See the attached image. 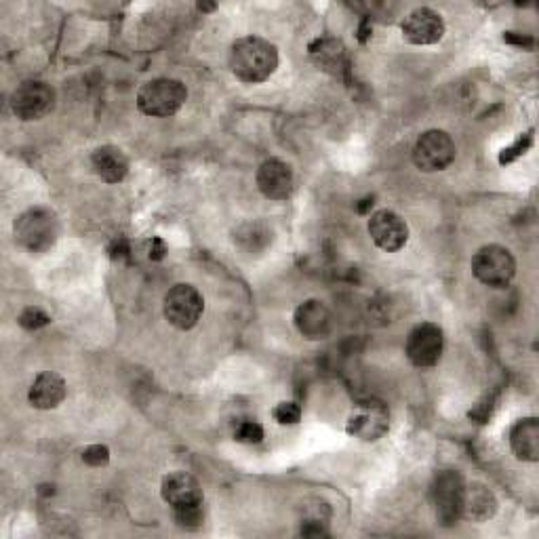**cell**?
Returning a JSON list of instances; mask_svg holds the SVG:
<instances>
[{
  "label": "cell",
  "mask_w": 539,
  "mask_h": 539,
  "mask_svg": "<svg viewBox=\"0 0 539 539\" xmlns=\"http://www.w3.org/2000/svg\"><path fill=\"white\" fill-rule=\"evenodd\" d=\"M167 253V245L161 241V238H152V245H150V259H163Z\"/></svg>",
  "instance_id": "27"
},
{
  "label": "cell",
  "mask_w": 539,
  "mask_h": 539,
  "mask_svg": "<svg viewBox=\"0 0 539 539\" xmlns=\"http://www.w3.org/2000/svg\"><path fill=\"white\" fill-rule=\"evenodd\" d=\"M472 274L478 283L491 289L508 287L516 276V259L502 245H485L472 257Z\"/></svg>",
  "instance_id": "5"
},
{
  "label": "cell",
  "mask_w": 539,
  "mask_h": 539,
  "mask_svg": "<svg viewBox=\"0 0 539 539\" xmlns=\"http://www.w3.org/2000/svg\"><path fill=\"white\" fill-rule=\"evenodd\" d=\"M510 445L521 462H539V419L523 417L510 430Z\"/></svg>",
  "instance_id": "18"
},
{
  "label": "cell",
  "mask_w": 539,
  "mask_h": 539,
  "mask_svg": "<svg viewBox=\"0 0 539 539\" xmlns=\"http://www.w3.org/2000/svg\"><path fill=\"white\" fill-rule=\"evenodd\" d=\"M188 102V89L177 78H154L137 91V108L152 118H169Z\"/></svg>",
  "instance_id": "4"
},
{
  "label": "cell",
  "mask_w": 539,
  "mask_h": 539,
  "mask_svg": "<svg viewBox=\"0 0 539 539\" xmlns=\"http://www.w3.org/2000/svg\"><path fill=\"white\" fill-rule=\"evenodd\" d=\"M83 462L91 468H104L110 464V449L106 445H91L83 451Z\"/></svg>",
  "instance_id": "25"
},
{
  "label": "cell",
  "mask_w": 539,
  "mask_h": 539,
  "mask_svg": "<svg viewBox=\"0 0 539 539\" xmlns=\"http://www.w3.org/2000/svg\"><path fill=\"white\" fill-rule=\"evenodd\" d=\"M163 312H165V318L171 327H175L179 331H190L203 318L205 297L194 285L177 283L165 295Z\"/></svg>",
  "instance_id": "6"
},
{
  "label": "cell",
  "mask_w": 539,
  "mask_h": 539,
  "mask_svg": "<svg viewBox=\"0 0 539 539\" xmlns=\"http://www.w3.org/2000/svg\"><path fill=\"white\" fill-rule=\"evenodd\" d=\"M161 495L171 508H182L192 504H203V487L188 472H171L163 478Z\"/></svg>",
  "instance_id": "15"
},
{
  "label": "cell",
  "mask_w": 539,
  "mask_h": 539,
  "mask_svg": "<svg viewBox=\"0 0 539 539\" xmlns=\"http://www.w3.org/2000/svg\"><path fill=\"white\" fill-rule=\"evenodd\" d=\"M272 417L276 419L278 424L293 426V424L299 422V419H302V407H299L293 401H289V403H278L274 407V411H272Z\"/></svg>",
  "instance_id": "24"
},
{
  "label": "cell",
  "mask_w": 539,
  "mask_h": 539,
  "mask_svg": "<svg viewBox=\"0 0 539 539\" xmlns=\"http://www.w3.org/2000/svg\"><path fill=\"white\" fill-rule=\"evenodd\" d=\"M66 392L68 388H66L64 377L53 371H45L41 375H36V379L32 382L30 392H28V401L38 411H51L64 403Z\"/></svg>",
  "instance_id": "16"
},
{
  "label": "cell",
  "mask_w": 539,
  "mask_h": 539,
  "mask_svg": "<svg viewBox=\"0 0 539 539\" xmlns=\"http://www.w3.org/2000/svg\"><path fill=\"white\" fill-rule=\"evenodd\" d=\"M401 32H403V38L407 43L417 45V47H428V45L441 43L443 36H445L443 15L436 13L430 7H419L403 19Z\"/></svg>",
  "instance_id": "12"
},
{
  "label": "cell",
  "mask_w": 539,
  "mask_h": 539,
  "mask_svg": "<svg viewBox=\"0 0 539 539\" xmlns=\"http://www.w3.org/2000/svg\"><path fill=\"white\" fill-rule=\"evenodd\" d=\"M293 323L299 335L314 342V339H325L331 333L333 316L321 299H308V302L297 306Z\"/></svg>",
  "instance_id": "14"
},
{
  "label": "cell",
  "mask_w": 539,
  "mask_h": 539,
  "mask_svg": "<svg viewBox=\"0 0 539 539\" xmlns=\"http://www.w3.org/2000/svg\"><path fill=\"white\" fill-rule=\"evenodd\" d=\"M504 41L510 43V45H516V47H523V49H533L535 47V41L531 36H521L516 32H506L504 34Z\"/></svg>",
  "instance_id": "26"
},
{
  "label": "cell",
  "mask_w": 539,
  "mask_h": 539,
  "mask_svg": "<svg viewBox=\"0 0 539 539\" xmlns=\"http://www.w3.org/2000/svg\"><path fill=\"white\" fill-rule=\"evenodd\" d=\"M91 167L102 182L121 184L129 175V158L121 148L102 146L91 154Z\"/></svg>",
  "instance_id": "17"
},
{
  "label": "cell",
  "mask_w": 539,
  "mask_h": 539,
  "mask_svg": "<svg viewBox=\"0 0 539 539\" xmlns=\"http://www.w3.org/2000/svg\"><path fill=\"white\" fill-rule=\"evenodd\" d=\"M497 512V497L495 493L483 485L472 483L466 485V504H464V518H470L474 523H487Z\"/></svg>",
  "instance_id": "19"
},
{
  "label": "cell",
  "mask_w": 539,
  "mask_h": 539,
  "mask_svg": "<svg viewBox=\"0 0 539 539\" xmlns=\"http://www.w3.org/2000/svg\"><path fill=\"white\" fill-rule=\"evenodd\" d=\"M430 502L438 523L443 527H453L462 521L466 504V481L462 472L457 470L436 472L430 485Z\"/></svg>",
  "instance_id": "3"
},
{
  "label": "cell",
  "mask_w": 539,
  "mask_h": 539,
  "mask_svg": "<svg viewBox=\"0 0 539 539\" xmlns=\"http://www.w3.org/2000/svg\"><path fill=\"white\" fill-rule=\"evenodd\" d=\"M255 182L259 192L270 201H287L295 188V177L291 167L281 158H268L257 169Z\"/></svg>",
  "instance_id": "13"
},
{
  "label": "cell",
  "mask_w": 539,
  "mask_h": 539,
  "mask_svg": "<svg viewBox=\"0 0 539 539\" xmlns=\"http://www.w3.org/2000/svg\"><path fill=\"white\" fill-rule=\"evenodd\" d=\"M228 66L245 85L266 83L278 68V49L259 36H245L230 47Z\"/></svg>",
  "instance_id": "1"
},
{
  "label": "cell",
  "mask_w": 539,
  "mask_h": 539,
  "mask_svg": "<svg viewBox=\"0 0 539 539\" xmlns=\"http://www.w3.org/2000/svg\"><path fill=\"white\" fill-rule=\"evenodd\" d=\"M371 241L375 247H379L386 253H396L401 251L407 241H409V226L405 219L390 211V209H379L371 213L369 224H367Z\"/></svg>",
  "instance_id": "11"
},
{
  "label": "cell",
  "mask_w": 539,
  "mask_h": 539,
  "mask_svg": "<svg viewBox=\"0 0 539 539\" xmlns=\"http://www.w3.org/2000/svg\"><path fill=\"white\" fill-rule=\"evenodd\" d=\"M173 516H175L177 527L179 529H186V531L201 529L203 527V521H205L203 504H192V506L173 508Z\"/></svg>",
  "instance_id": "20"
},
{
  "label": "cell",
  "mask_w": 539,
  "mask_h": 539,
  "mask_svg": "<svg viewBox=\"0 0 539 539\" xmlns=\"http://www.w3.org/2000/svg\"><path fill=\"white\" fill-rule=\"evenodd\" d=\"M234 438L243 445H257L264 441V428L257 422H241L234 428Z\"/></svg>",
  "instance_id": "22"
},
{
  "label": "cell",
  "mask_w": 539,
  "mask_h": 539,
  "mask_svg": "<svg viewBox=\"0 0 539 539\" xmlns=\"http://www.w3.org/2000/svg\"><path fill=\"white\" fill-rule=\"evenodd\" d=\"M390 430V413L384 403L379 401H365L358 403L346 424V432L358 441L375 443L379 438L386 436Z\"/></svg>",
  "instance_id": "10"
},
{
  "label": "cell",
  "mask_w": 539,
  "mask_h": 539,
  "mask_svg": "<svg viewBox=\"0 0 539 539\" xmlns=\"http://www.w3.org/2000/svg\"><path fill=\"white\" fill-rule=\"evenodd\" d=\"M55 106V89L43 81H26L11 95V110L19 121H41Z\"/></svg>",
  "instance_id": "8"
},
{
  "label": "cell",
  "mask_w": 539,
  "mask_h": 539,
  "mask_svg": "<svg viewBox=\"0 0 539 539\" xmlns=\"http://www.w3.org/2000/svg\"><path fill=\"white\" fill-rule=\"evenodd\" d=\"M531 146H533V131H527V133H523L521 137H518L516 142H514L510 148H506V150L502 152V156H499V163L508 165V163L516 161L518 156L527 154V150H529Z\"/></svg>",
  "instance_id": "23"
},
{
  "label": "cell",
  "mask_w": 539,
  "mask_h": 539,
  "mask_svg": "<svg viewBox=\"0 0 539 539\" xmlns=\"http://www.w3.org/2000/svg\"><path fill=\"white\" fill-rule=\"evenodd\" d=\"M455 142L443 129H430L417 137L413 146V163L419 171L436 173L445 171L455 161Z\"/></svg>",
  "instance_id": "7"
},
{
  "label": "cell",
  "mask_w": 539,
  "mask_h": 539,
  "mask_svg": "<svg viewBox=\"0 0 539 539\" xmlns=\"http://www.w3.org/2000/svg\"><path fill=\"white\" fill-rule=\"evenodd\" d=\"M17 323L22 325L24 329H28V331H36V329L47 327V325L51 323V316H49L43 308L30 306V308H26L22 314H19Z\"/></svg>",
  "instance_id": "21"
},
{
  "label": "cell",
  "mask_w": 539,
  "mask_h": 539,
  "mask_svg": "<svg viewBox=\"0 0 539 539\" xmlns=\"http://www.w3.org/2000/svg\"><path fill=\"white\" fill-rule=\"evenodd\" d=\"M443 348H445L443 329L436 323H419L411 329L407 337L405 352L411 365L419 369H428L441 361Z\"/></svg>",
  "instance_id": "9"
},
{
  "label": "cell",
  "mask_w": 539,
  "mask_h": 539,
  "mask_svg": "<svg viewBox=\"0 0 539 539\" xmlns=\"http://www.w3.org/2000/svg\"><path fill=\"white\" fill-rule=\"evenodd\" d=\"M15 243L28 253H45L59 238V219L49 207H32L15 219Z\"/></svg>",
  "instance_id": "2"
}]
</instances>
